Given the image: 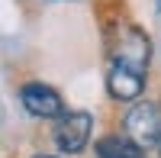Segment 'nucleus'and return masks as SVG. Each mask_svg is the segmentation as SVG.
I'll return each mask as SVG.
<instances>
[{"mask_svg": "<svg viewBox=\"0 0 161 158\" xmlns=\"http://www.w3.org/2000/svg\"><path fill=\"white\" fill-rule=\"evenodd\" d=\"M126 136L136 142V145H155L161 139V110L158 103H136L126 113Z\"/></svg>", "mask_w": 161, "mask_h": 158, "instance_id": "obj_1", "label": "nucleus"}, {"mask_svg": "<svg viewBox=\"0 0 161 158\" xmlns=\"http://www.w3.org/2000/svg\"><path fill=\"white\" fill-rule=\"evenodd\" d=\"M90 129H93L90 113H64L55 123V145L68 155H77V152H84Z\"/></svg>", "mask_w": 161, "mask_h": 158, "instance_id": "obj_2", "label": "nucleus"}, {"mask_svg": "<svg viewBox=\"0 0 161 158\" xmlns=\"http://www.w3.org/2000/svg\"><path fill=\"white\" fill-rule=\"evenodd\" d=\"M19 103L26 107V113L39 116V120H55V116L61 120L64 116V100L48 84H23L19 87Z\"/></svg>", "mask_w": 161, "mask_h": 158, "instance_id": "obj_3", "label": "nucleus"}, {"mask_svg": "<svg viewBox=\"0 0 161 158\" xmlns=\"http://www.w3.org/2000/svg\"><path fill=\"white\" fill-rule=\"evenodd\" d=\"M148 36L136 26H129V29L119 36V45H116V65H126L132 71H142L145 74V65H148Z\"/></svg>", "mask_w": 161, "mask_h": 158, "instance_id": "obj_4", "label": "nucleus"}, {"mask_svg": "<svg viewBox=\"0 0 161 158\" xmlns=\"http://www.w3.org/2000/svg\"><path fill=\"white\" fill-rule=\"evenodd\" d=\"M142 87H145V74L126 68V65H113L110 74H106V90L116 100H136L142 94Z\"/></svg>", "mask_w": 161, "mask_h": 158, "instance_id": "obj_5", "label": "nucleus"}, {"mask_svg": "<svg viewBox=\"0 0 161 158\" xmlns=\"http://www.w3.org/2000/svg\"><path fill=\"white\" fill-rule=\"evenodd\" d=\"M97 158H145V149L136 145L132 139L106 136V139L97 142Z\"/></svg>", "mask_w": 161, "mask_h": 158, "instance_id": "obj_6", "label": "nucleus"}, {"mask_svg": "<svg viewBox=\"0 0 161 158\" xmlns=\"http://www.w3.org/2000/svg\"><path fill=\"white\" fill-rule=\"evenodd\" d=\"M36 158H55V155H36Z\"/></svg>", "mask_w": 161, "mask_h": 158, "instance_id": "obj_7", "label": "nucleus"}, {"mask_svg": "<svg viewBox=\"0 0 161 158\" xmlns=\"http://www.w3.org/2000/svg\"><path fill=\"white\" fill-rule=\"evenodd\" d=\"M158 145H161V139H158Z\"/></svg>", "mask_w": 161, "mask_h": 158, "instance_id": "obj_8", "label": "nucleus"}]
</instances>
